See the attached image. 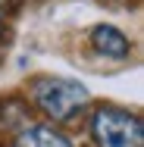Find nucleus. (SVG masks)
Returning <instances> with one entry per match:
<instances>
[{
	"instance_id": "nucleus-2",
	"label": "nucleus",
	"mask_w": 144,
	"mask_h": 147,
	"mask_svg": "<svg viewBox=\"0 0 144 147\" xmlns=\"http://www.w3.org/2000/svg\"><path fill=\"white\" fill-rule=\"evenodd\" d=\"M34 100L38 107L53 119H69L75 110H82L88 100L85 85L72 82V78H44L34 88Z\"/></svg>"
},
{
	"instance_id": "nucleus-1",
	"label": "nucleus",
	"mask_w": 144,
	"mask_h": 147,
	"mask_svg": "<svg viewBox=\"0 0 144 147\" xmlns=\"http://www.w3.org/2000/svg\"><path fill=\"white\" fill-rule=\"evenodd\" d=\"M94 138L100 147H141V119L116 107H103L94 116Z\"/></svg>"
},
{
	"instance_id": "nucleus-4",
	"label": "nucleus",
	"mask_w": 144,
	"mask_h": 147,
	"mask_svg": "<svg viewBox=\"0 0 144 147\" xmlns=\"http://www.w3.org/2000/svg\"><path fill=\"white\" fill-rule=\"evenodd\" d=\"M13 147H72L59 131H53V128H44V125H31V128H25L19 138H16V144Z\"/></svg>"
},
{
	"instance_id": "nucleus-3",
	"label": "nucleus",
	"mask_w": 144,
	"mask_h": 147,
	"mask_svg": "<svg viewBox=\"0 0 144 147\" xmlns=\"http://www.w3.org/2000/svg\"><path fill=\"white\" fill-rule=\"evenodd\" d=\"M91 44L97 47V53H103V57H113V59L128 57V50H132L128 38H125L119 28H113V25H97V28L91 31Z\"/></svg>"
}]
</instances>
